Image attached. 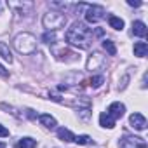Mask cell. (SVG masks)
<instances>
[{"label": "cell", "mask_w": 148, "mask_h": 148, "mask_svg": "<svg viewBox=\"0 0 148 148\" xmlns=\"http://www.w3.org/2000/svg\"><path fill=\"white\" fill-rule=\"evenodd\" d=\"M92 38H94L92 30L87 28L84 23H73V26L66 33V42L79 49H89L92 44Z\"/></svg>", "instance_id": "cell-1"}, {"label": "cell", "mask_w": 148, "mask_h": 148, "mask_svg": "<svg viewBox=\"0 0 148 148\" xmlns=\"http://www.w3.org/2000/svg\"><path fill=\"white\" fill-rule=\"evenodd\" d=\"M14 47H16V51L21 52V54H33V52L37 51V38H35L32 33L23 32V33L16 35V38H14Z\"/></svg>", "instance_id": "cell-2"}, {"label": "cell", "mask_w": 148, "mask_h": 148, "mask_svg": "<svg viewBox=\"0 0 148 148\" xmlns=\"http://www.w3.org/2000/svg\"><path fill=\"white\" fill-rule=\"evenodd\" d=\"M42 25L44 28H47V32H54V30H59L66 25V16L63 12H56V11H51L47 14H44V19H42Z\"/></svg>", "instance_id": "cell-3"}, {"label": "cell", "mask_w": 148, "mask_h": 148, "mask_svg": "<svg viewBox=\"0 0 148 148\" xmlns=\"http://www.w3.org/2000/svg\"><path fill=\"white\" fill-rule=\"evenodd\" d=\"M87 11H86V21L87 23H99L103 18H105V9L101 5H86Z\"/></svg>", "instance_id": "cell-4"}, {"label": "cell", "mask_w": 148, "mask_h": 148, "mask_svg": "<svg viewBox=\"0 0 148 148\" xmlns=\"http://www.w3.org/2000/svg\"><path fill=\"white\" fill-rule=\"evenodd\" d=\"M120 148H146V141L143 138H134V136H125L120 143Z\"/></svg>", "instance_id": "cell-5"}, {"label": "cell", "mask_w": 148, "mask_h": 148, "mask_svg": "<svg viewBox=\"0 0 148 148\" xmlns=\"http://www.w3.org/2000/svg\"><path fill=\"white\" fill-rule=\"evenodd\" d=\"M129 124L131 127H134L136 131H145L146 129V119L141 115V113H132L129 117Z\"/></svg>", "instance_id": "cell-6"}, {"label": "cell", "mask_w": 148, "mask_h": 148, "mask_svg": "<svg viewBox=\"0 0 148 148\" xmlns=\"http://www.w3.org/2000/svg\"><path fill=\"white\" fill-rule=\"evenodd\" d=\"M124 112H125V106L120 103V101H115V103H112L110 106H108V115L113 119V120H117V119H120L122 115H124Z\"/></svg>", "instance_id": "cell-7"}, {"label": "cell", "mask_w": 148, "mask_h": 148, "mask_svg": "<svg viewBox=\"0 0 148 148\" xmlns=\"http://www.w3.org/2000/svg\"><path fill=\"white\" fill-rule=\"evenodd\" d=\"M103 63H105V58H103L99 52H94V54L87 59V70H91V71H92V70L99 68Z\"/></svg>", "instance_id": "cell-8"}, {"label": "cell", "mask_w": 148, "mask_h": 148, "mask_svg": "<svg viewBox=\"0 0 148 148\" xmlns=\"http://www.w3.org/2000/svg\"><path fill=\"white\" fill-rule=\"evenodd\" d=\"M146 25L143 23V21H134L132 23V33L136 35V37H141V38H145L146 37Z\"/></svg>", "instance_id": "cell-9"}, {"label": "cell", "mask_w": 148, "mask_h": 148, "mask_svg": "<svg viewBox=\"0 0 148 148\" xmlns=\"http://www.w3.org/2000/svg\"><path fill=\"white\" fill-rule=\"evenodd\" d=\"M146 52H148V45H146V42H136V44H134V56H138V58H145Z\"/></svg>", "instance_id": "cell-10"}, {"label": "cell", "mask_w": 148, "mask_h": 148, "mask_svg": "<svg viewBox=\"0 0 148 148\" xmlns=\"http://www.w3.org/2000/svg\"><path fill=\"white\" fill-rule=\"evenodd\" d=\"M38 120H40V124H42V125H45V127H49V129L56 127V119H54L52 115H49V113L40 115V117H38Z\"/></svg>", "instance_id": "cell-11"}, {"label": "cell", "mask_w": 148, "mask_h": 148, "mask_svg": "<svg viewBox=\"0 0 148 148\" xmlns=\"http://www.w3.org/2000/svg\"><path fill=\"white\" fill-rule=\"evenodd\" d=\"M99 125L112 129V127H115V120H113L108 113H101V115H99Z\"/></svg>", "instance_id": "cell-12"}, {"label": "cell", "mask_w": 148, "mask_h": 148, "mask_svg": "<svg viewBox=\"0 0 148 148\" xmlns=\"http://www.w3.org/2000/svg\"><path fill=\"white\" fill-rule=\"evenodd\" d=\"M58 136H59V139H63V141H73V132L70 131V129H64V127H61V129H58Z\"/></svg>", "instance_id": "cell-13"}, {"label": "cell", "mask_w": 148, "mask_h": 148, "mask_svg": "<svg viewBox=\"0 0 148 148\" xmlns=\"http://www.w3.org/2000/svg\"><path fill=\"white\" fill-rule=\"evenodd\" d=\"M0 56H2L5 61H12V54H11V49H9V45L7 44H4V42H0Z\"/></svg>", "instance_id": "cell-14"}, {"label": "cell", "mask_w": 148, "mask_h": 148, "mask_svg": "<svg viewBox=\"0 0 148 148\" xmlns=\"http://www.w3.org/2000/svg\"><path fill=\"white\" fill-rule=\"evenodd\" d=\"M108 25L113 28V30H122L124 28V21L117 16H108Z\"/></svg>", "instance_id": "cell-15"}, {"label": "cell", "mask_w": 148, "mask_h": 148, "mask_svg": "<svg viewBox=\"0 0 148 148\" xmlns=\"http://www.w3.org/2000/svg\"><path fill=\"white\" fill-rule=\"evenodd\" d=\"M35 146H37V141L32 138H23L18 141V148H35Z\"/></svg>", "instance_id": "cell-16"}, {"label": "cell", "mask_w": 148, "mask_h": 148, "mask_svg": "<svg viewBox=\"0 0 148 148\" xmlns=\"http://www.w3.org/2000/svg\"><path fill=\"white\" fill-rule=\"evenodd\" d=\"M103 49H105L110 56H115V54H117V47H115V44H113L112 40H105V42H103Z\"/></svg>", "instance_id": "cell-17"}, {"label": "cell", "mask_w": 148, "mask_h": 148, "mask_svg": "<svg viewBox=\"0 0 148 148\" xmlns=\"http://www.w3.org/2000/svg\"><path fill=\"white\" fill-rule=\"evenodd\" d=\"M103 82H105V79H103V77H101V75H98V77H91V79H89V80H87V82H86V84H87V86H91V87H94V89H96V87H99V86H101V84H103Z\"/></svg>", "instance_id": "cell-18"}, {"label": "cell", "mask_w": 148, "mask_h": 148, "mask_svg": "<svg viewBox=\"0 0 148 148\" xmlns=\"http://www.w3.org/2000/svg\"><path fill=\"white\" fill-rule=\"evenodd\" d=\"M73 141H75L77 145H92L94 141L89 138V136H86V134H82V136H75L73 138Z\"/></svg>", "instance_id": "cell-19"}, {"label": "cell", "mask_w": 148, "mask_h": 148, "mask_svg": "<svg viewBox=\"0 0 148 148\" xmlns=\"http://www.w3.org/2000/svg\"><path fill=\"white\" fill-rule=\"evenodd\" d=\"M42 40H44V42H47V44H54L56 37H54V33H52V32H45V33H44V37H42Z\"/></svg>", "instance_id": "cell-20"}, {"label": "cell", "mask_w": 148, "mask_h": 148, "mask_svg": "<svg viewBox=\"0 0 148 148\" xmlns=\"http://www.w3.org/2000/svg\"><path fill=\"white\" fill-rule=\"evenodd\" d=\"M5 136H9V129H5L2 124H0V138H5Z\"/></svg>", "instance_id": "cell-21"}, {"label": "cell", "mask_w": 148, "mask_h": 148, "mask_svg": "<svg viewBox=\"0 0 148 148\" xmlns=\"http://www.w3.org/2000/svg\"><path fill=\"white\" fill-rule=\"evenodd\" d=\"M0 75H2V77H4V79H7V77H9V73H7V71H5V68H4V66H2V64H0Z\"/></svg>", "instance_id": "cell-22"}, {"label": "cell", "mask_w": 148, "mask_h": 148, "mask_svg": "<svg viewBox=\"0 0 148 148\" xmlns=\"http://www.w3.org/2000/svg\"><path fill=\"white\" fill-rule=\"evenodd\" d=\"M127 4H129V5H132V7H139V5H141V2H132V0H129Z\"/></svg>", "instance_id": "cell-23"}, {"label": "cell", "mask_w": 148, "mask_h": 148, "mask_svg": "<svg viewBox=\"0 0 148 148\" xmlns=\"http://www.w3.org/2000/svg\"><path fill=\"white\" fill-rule=\"evenodd\" d=\"M0 148H5V145H4V143H0Z\"/></svg>", "instance_id": "cell-24"}]
</instances>
